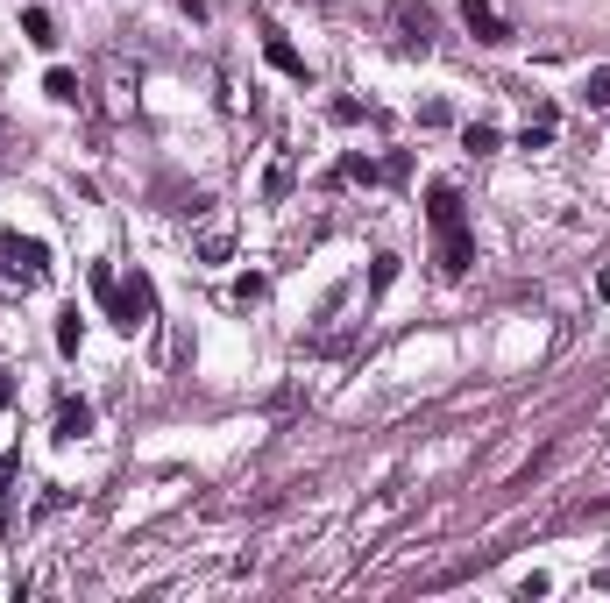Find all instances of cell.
Returning <instances> with one entry per match:
<instances>
[{
  "instance_id": "obj_1",
  "label": "cell",
  "mask_w": 610,
  "mask_h": 603,
  "mask_svg": "<svg viewBox=\"0 0 610 603\" xmlns=\"http://www.w3.org/2000/svg\"><path fill=\"white\" fill-rule=\"evenodd\" d=\"M426 220H433V235H440V270H447V277H469L476 235H469L462 192H454V185H433V192H426Z\"/></svg>"
},
{
  "instance_id": "obj_8",
  "label": "cell",
  "mask_w": 610,
  "mask_h": 603,
  "mask_svg": "<svg viewBox=\"0 0 610 603\" xmlns=\"http://www.w3.org/2000/svg\"><path fill=\"white\" fill-rule=\"evenodd\" d=\"M554 142V107H540V114H532V128L518 135V149H547Z\"/></svg>"
},
{
  "instance_id": "obj_2",
  "label": "cell",
  "mask_w": 610,
  "mask_h": 603,
  "mask_svg": "<svg viewBox=\"0 0 610 603\" xmlns=\"http://www.w3.org/2000/svg\"><path fill=\"white\" fill-rule=\"evenodd\" d=\"M0 270H8V284L36 291V284L50 277V249H43L36 235H0Z\"/></svg>"
},
{
  "instance_id": "obj_10",
  "label": "cell",
  "mask_w": 610,
  "mask_h": 603,
  "mask_svg": "<svg viewBox=\"0 0 610 603\" xmlns=\"http://www.w3.org/2000/svg\"><path fill=\"white\" fill-rule=\"evenodd\" d=\"M43 93L71 107V100H79V71H64V64H57V71H50V79H43Z\"/></svg>"
},
{
  "instance_id": "obj_13",
  "label": "cell",
  "mask_w": 610,
  "mask_h": 603,
  "mask_svg": "<svg viewBox=\"0 0 610 603\" xmlns=\"http://www.w3.org/2000/svg\"><path fill=\"white\" fill-rule=\"evenodd\" d=\"M462 149H476V157H490V149H497V128H483V121H469V135H462Z\"/></svg>"
},
{
  "instance_id": "obj_15",
  "label": "cell",
  "mask_w": 610,
  "mask_h": 603,
  "mask_svg": "<svg viewBox=\"0 0 610 603\" xmlns=\"http://www.w3.org/2000/svg\"><path fill=\"white\" fill-rule=\"evenodd\" d=\"M391 277H398V256H376V270H369V291H391Z\"/></svg>"
},
{
  "instance_id": "obj_17",
  "label": "cell",
  "mask_w": 610,
  "mask_h": 603,
  "mask_svg": "<svg viewBox=\"0 0 610 603\" xmlns=\"http://www.w3.org/2000/svg\"><path fill=\"white\" fill-rule=\"evenodd\" d=\"M603 589H610V568H603Z\"/></svg>"
},
{
  "instance_id": "obj_11",
  "label": "cell",
  "mask_w": 610,
  "mask_h": 603,
  "mask_svg": "<svg viewBox=\"0 0 610 603\" xmlns=\"http://www.w3.org/2000/svg\"><path fill=\"white\" fill-rule=\"evenodd\" d=\"M79 341H86V320H79V306H71V313L57 320V348H64V355H79Z\"/></svg>"
},
{
  "instance_id": "obj_14",
  "label": "cell",
  "mask_w": 610,
  "mask_h": 603,
  "mask_svg": "<svg viewBox=\"0 0 610 603\" xmlns=\"http://www.w3.org/2000/svg\"><path fill=\"white\" fill-rule=\"evenodd\" d=\"M284 192H291V164H270L263 171V199H284Z\"/></svg>"
},
{
  "instance_id": "obj_12",
  "label": "cell",
  "mask_w": 610,
  "mask_h": 603,
  "mask_svg": "<svg viewBox=\"0 0 610 603\" xmlns=\"http://www.w3.org/2000/svg\"><path fill=\"white\" fill-rule=\"evenodd\" d=\"M22 29H29V43H43V50L57 43V22H50L43 8H29V15H22Z\"/></svg>"
},
{
  "instance_id": "obj_4",
  "label": "cell",
  "mask_w": 610,
  "mask_h": 603,
  "mask_svg": "<svg viewBox=\"0 0 610 603\" xmlns=\"http://www.w3.org/2000/svg\"><path fill=\"white\" fill-rule=\"evenodd\" d=\"M462 22H469V36H476V43H490V50H497V43H511V22L497 15V0H462Z\"/></svg>"
},
{
  "instance_id": "obj_7",
  "label": "cell",
  "mask_w": 610,
  "mask_h": 603,
  "mask_svg": "<svg viewBox=\"0 0 610 603\" xmlns=\"http://www.w3.org/2000/svg\"><path fill=\"white\" fill-rule=\"evenodd\" d=\"M263 57H270L277 71H291V79H305V57H298V50H291V43H284L277 29H263Z\"/></svg>"
},
{
  "instance_id": "obj_5",
  "label": "cell",
  "mask_w": 610,
  "mask_h": 603,
  "mask_svg": "<svg viewBox=\"0 0 610 603\" xmlns=\"http://www.w3.org/2000/svg\"><path fill=\"white\" fill-rule=\"evenodd\" d=\"M398 43H405L412 57H426V50H433V8H419V0H398Z\"/></svg>"
},
{
  "instance_id": "obj_16",
  "label": "cell",
  "mask_w": 610,
  "mask_h": 603,
  "mask_svg": "<svg viewBox=\"0 0 610 603\" xmlns=\"http://www.w3.org/2000/svg\"><path fill=\"white\" fill-rule=\"evenodd\" d=\"M15 405V369H0V412Z\"/></svg>"
},
{
  "instance_id": "obj_9",
  "label": "cell",
  "mask_w": 610,
  "mask_h": 603,
  "mask_svg": "<svg viewBox=\"0 0 610 603\" xmlns=\"http://www.w3.org/2000/svg\"><path fill=\"white\" fill-rule=\"evenodd\" d=\"M582 107H610V64H596L582 79Z\"/></svg>"
},
{
  "instance_id": "obj_6",
  "label": "cell",
  "mask_w": 610,
  "mask_h": 603,
  "mask_svg": "<svg viewBox=\"0 0 610 603\" xmlns=\"http://www.w3.org/2000/svg\"><path fill=\"white\" fill-rule=\"evenodd\" d=\"M86 433H93V405L64 398V405H57V440H86Z\"/></svg>"
},
{
  "instance_id": "obj_3",
  "label": "cell",
  "mask_w": 610,
  "mask_h": 603,
  "mask_svg": "<svg viewBox=\"0 0 610 603\" xmlns=\"http://www.w3.org/2000/svg\"><path fill=\"white\" fill-rule=\"evenodd\" d=\"M149 306H157V291H149V277L135 270L128 284H114V298H107V320H114L121 334H135V327L149 320Z\"/></svg>"
}]
</instances>
